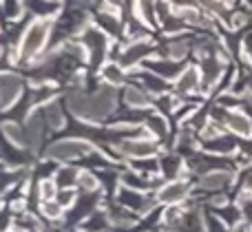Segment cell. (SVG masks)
I'll return each mask as SVG.
<instances>
[{"instance_id":"obj_1","label":"cell","mask_w":252,"mask_h":232,"mask_svg":"<svg viewBox=\"0 0 252 232\" xmlns=\"http://www.w3.org/2000/svg\"><path fill=\"white\" fill-rule=\"evenodd\" d=\"M47 33H49L47 20L33 22V25L27 29L25 40H22V56H33V53H38L40 49H42L44 40H47Z\"/></svg>"},{"instance_id":"obj_2","label":"cell","mask_w":252,"mask_h":232,"mask_svg":"<svg viewBox=\"0 0 252 232\" xmlns=\"http://www.w3.org/2000/svg\"><path fill=\"white\" fill-rule=\"evenodd\" d=\"M89 153L87 142H58L56 146L49 148V157L53 159H78Z\"/></svg>"},{"instance_id":"obj_3","label":"cell","mask_w":252,"mask_h":232,"mask_svg":"<svg viewBox=\"0 0 252 232\" xmlns=\"http://www.w3.org/2000/svg\"><path fill=\"white\" fill-rule=\"evenodd\" d=\"M113 102H115V95L113 91H100L95 97L89 100L87 97V111H84V117H102L106 115L111 109H113Z\"/></svg>"},{"instance_id":"obj_4","label":"cell","mask_w":252,"mask_h":232,"mask_svg":"<svg viewBox=\"0 0 252 232\" xmlns=\"http://www.w3.org/2000/svg\"><path fill=\"white\" fill-rule=\"evenodd\" d=\"M20 80L11 73H0V106H9L18 95H20Z\"/></svg>"},{"instance_id":"obj_5","label":"cell","mask_w":252,"mask_h":232,"mask_svg":"<svg viewBox=\"0 0 252 232\" xmlns=\"http://www.w3.org/2000/svg\"><path fill=\"white\" fill-rule=\"evenodd\" d=\"M186 193H188V186L182 184V181H175V184H168L159 193V202H164V203H177V202H182V199L186 197Z\"/></svg>"},{"instance_id":"obj_6","label":"cell","mask_w":252,"mask_h":232,"mask_svg":"<svg viewBox=\"0 0 252 232\" xmlns=\"http://www.w3.org/2000/svg\"><path fill=\"white\" fill-rule=\"evenodd\" d=\"M122 150L133 155V157H148L157 150V146L151 142H126V144H122Z\"/></svg>"},{"instance_id":"obj_7","label":"cell","mask_w":252,"mask_h":232,"mask_svg":"<svg viewBox=\"0 0 252 232\" xmlns=\"http://www.w3.org/2000/svg\"><path fill=\"white\" fill-rule=\"evenodd\" d=\"M228 124H230V128L237 133V135H244V137H248L250 133H252L250 119L246 117V115H241V113L230 115V117H228Z\"/></svg>"},{"instance_id":"obj_8","label":"cell","mask_w":252,"mask_h":232,"mask_svg":"<svg viewBox=\"0 0 252 232\" xmlns=\"http://www.w3.org/2000/svg\"><path fill=\"white\" fill-rule=\"evenodd\" d=\"M197 82H199V73H197V69H188L186 73L179 78V82H177V88L182 93H186V91H192V88L197 87Z\"/></svg>"},{"instance_id":"obj_9","label":"cell","mask_w":252,"mask_h":232,"mask_svg":"<svg viewBox=\"0 0 252 232\" xmlns=\"http://www.w3.org/2000/svg\"><path fill=\"white\" fill-rule=\"evenodd\" d=\"M228 181H230L228 173H213V175H206L201 179V186L204 188H219V186H226Z\"/></svg>"},{"instance_id":"obj_10","label":"cell","mask_w":252,"mask_h":232,"mask_svg":"<svg viewBox=\"0 0 252 232\" xmlns=\"http://www.w3.org/2000/svg\"><path fill=\"white\" fill-rule=\"evenodd\" d=\"M146 53H148V44H135V47H130L128 51H126L124 64H133L135 60H139V58L146 56Z\"/></svg>"},{"instance_id":"obj_11","label":"cell","mask_w":252,"mask_h":232,"mask_svg":"<svg viewBox=\"0 0 252 232\" xmlns=\"http://www.w3.org/2000/svg\"><path fill=\"white\" fill-rule=\"evenodd\" d=\"M126 102H128L130 106H144L148 100L142 91H137V88H128V91H126Z\"/></svg>"},{"instance_id":"obj_12","label":"cell","mask_w":252,"mask_h":232,"mask_svg":"<svg viewBox=\"0 0 252 232\" xmlns=\"http://www.w3.org/2000/svg\"><path fill=\"white\" fill-rule=\"evenodd\" d=\"M102 73H104V78L109 80V82H113V84H120V82H122V71H120L115 64H109L104 71H102Z\"/></svg>"},{"instance_id":"obj_13","label":"cell","mask_w":252,"mask_h":232,"mask_svg":"<svg viewBox=\"0 0 252 232\" xmlns=\"http://www.w3.org/2000/svg\"><path fill=\"white\" fill-rule=\"evenodd\" d=\"M4 133H7V137L11 142H16V144H22V133H20V128L16 126V124H4Z\"/></svg>"},{"instance_id":"obj_14","label":"cell","mask_w":252,"mask_h":232,"mask_svg":"<svg viewBox=\"0 0 252 232\" xmlns=\"http://www.w3.org/2000/svg\"><path fill=\"white\" fill-rule=\"evenodd\" d=\"M78 179H80V184H82V188H87V190H95V188H97V181H95V177H93V175H89V173H84V175H80Z\"/></svg>"},{"instance_id":"obj_15","label":"cell","mask_w":252,"mask_h":232,"mask_svg":"<svg viewBox=\"0 0 252 232\" xmlns=\"http://www.w3.org/2000/svg\"><path fill=\"white\" fill-rule=\"evenodd\" d=\"M47 117H49V122H51L53 126H60V124H62V115H60V111H58V106H49V109H47Z\"/></svg>"},{"instance_id":"obj_16","label":"cell","mask_w":252,"mask_h":232,"mask_svg":"<svg viewBox=\"0 0 252 232\" xmlns=\"http://www.w3.org/2000/svg\"><path fill=\"white\" fill-rule=\"evenodd\" d=\"M40 193H42L44 202H49V199H53V195H56V188H53L51 181H42V186H40Z\"/></svg>"},{"instance_id":"obj_17","label":"cell","mask_w":252,"mask_h":232,"mask_svg":"<svg viewBox=\"0 0 252 232\" xmlns=\"http://www.w3.org/2000/svg\"><path fill=\"white\" fill-rule=\"evenodd\" d=\"M184 56H186V44L184 42H177L170 47V58H173V60H179V58H184Z\"/></svg>"},{"instance_id":"obj_18","label":"cell","mask_w":252,"mask_h":232,"mask_svg":"<svg viewBox=\"0 0 252 232\" xmlns=\"http://www.w3.org/2000/svg\"><path fill=\"white\" fill-rule=\"evenodd\" d=\"M58 181H60V184L66 188L69 184H73V181H75V171H62L60 177H58Z\"/></svg>"},{"instance_id":"obj_19","label":"cell","mask_w":252,"mask_h":232,"mask_svg":"<svg viewBox=\"0 0 252 232\" xmlns=\"http://www.w3.org/2000/svg\"><path fill=\"white\" fill-rule=\"evenodd\" d=\"M60 203H44V215L47 217H53V219H56L58 215H60Z\"/></svg>"},{"instance_id":"obj_20","label":"cell","mask_w":252,"mask_h":232,"mask_svg":"<svg viewBox=\"0 0 252 232\" xmlns=\"http://www.w3.org/2000/svg\"><path fill=\"white\" fill-rule=\"evenodd\" d=\"M151 126H153V131L159 133V135H164V133H166V124L161 122L159 117H153V119H151Z\"/></svg>"},{"instance_id":"obj_21","label":"cell","mask_w":252,"mask_h":232,"mask_svg":"<svg viewBox=\"0 0 252 232\" xmlns=\"http://www.w3.org/2000/svg\"><path fill=\"white\" fill-rule=\"evenodd\" d=\"M73 202V193L71 190H62V195H60V206H66V203H71Z\"/></svg>"},{"instance_id":"obj_22","label":"cell","mask_w":252,"mask_h":232,"mask_svg":"<svg viewBox=\"0 0 252 232\" xmlns=\"http://www.w3.org/2000/svg\"><path fill=\"white\" fill-rule=\"evenodd\" d=\"M244 20H246V18L239 13V16H235V18H232V25H235V27H241V25H244Z\"/></svg>"},{"instance_id":"obj_23","label":"cell","mask_w":252,"mask_h":232,"mask_svg":"<svg viewBox=\"0 0 252 232\" xmlns=\"http://www.w3.org/2000/svg\"><path fill=\"white\" fill-rule=\"evenodd\" d=\"M246 215H248L250 219H252V203H248V206H246Z\"/></svg>"},{"instance_id":"obj_24","label":"cell","mask_w":252,"mask_h":232,"mask_svg":"<svg viewBox=\"0 0 252 232\" xmlns=\"http://www.w3.org/2000/svg\"><path fill=\"white\" fill-rule=\"evenodd\" d=\"M248 188L252 190V177H250V179H248Z\"/></svg>"}]
</instances>
